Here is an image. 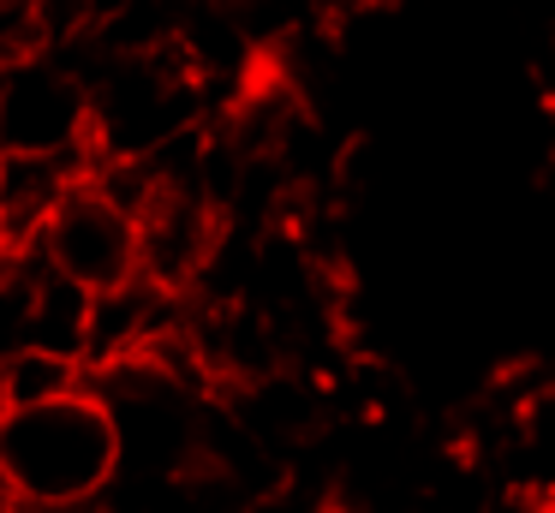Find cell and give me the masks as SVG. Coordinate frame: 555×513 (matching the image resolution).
<instances>
[{
    "mask_svg": "<svg viewBox=\"0 0 555 513\" xmlns=\"http://www.w3.org/2000/svg\"><path fill=\"white\" fill-rule=\"evenodd\" d=\"M120 465L114 418L90 388L0 412V484L13 508L90 513Z\"/></svg>",
    "mask_w": 555,
    "mask_h": 513,
    "instance_id": "6da1fadb",
    "label": "cell"
},
{
    "mask_svg": "<svg viewBox=\"0 0 555 513\" xmlns=\"http://www.w3.org/2000/svg\"><path fill=\"white\" fill-rule=\"evenodd\" d=\"M30 245L42 251L49 269H61L66 281L108 293V286L132 281L138 274V215L120 209L108 191L90 185V174L54 203V215L37 227Z\"/></svg>",
    "mask_w": 555,
    "mask_h": 513,
    "instance_id": "7a4b0ae2",
    "label": "cell"
},
{
    "mask_svg": "<svg viewBox=\"0 0 555 513\" xmlns=\"http://www.w3.org/2000/svg\"><path fill=\"white\" fill-rule=\"evenodd\" d=\"M90 150V90L66 60L37 54L0 72V155Z\"/></svg>",
    "mask_w": 555,
    "mask_h": 513,
    "instance_id": "3957f363",
    "label": "cell"
},
{
    "mask_svg": "<svg viewBox=\"0 0 555 513\" xmlns=\"http://www.w3.org/2000/svg\"><path fill=\"white\" fill-rule=\"evenodd\" d=\"M221 239V215L192 185H156L138 209V274L168 293H192L209 251Z\"/></svg>",
    "mask_w": 555,
    "mask_h": 513,
    "instance_id": "277c9868",
    "label": "cell"
},
{
    "mask_svg": "<svg viewBox=\"0 0 555 513\" xmlns=\"http://www.w3.org/2000/svg\"><path fill=\"white\" fill-rule=\"evenodd\" d=\"M96 150L73 155H0V245H25L54 215V203L90 174Z\"/></svg>",
    "mask_w": 555,
    "mask_h": 513,
    "instance_id": "5b68a950",
    "label": "cell"
},
{
    "mask_svg": "<svg viewBox=\"0 0 555 513\" xmlns=\"http://www.w3.org/2000/svg\"><path fill=\"white\" fill-rule=\"evenodd\" d=\"M85 322H90V286L66 281L61 269L42 262L37 293H30V329L25 346H42V352H61L85 364Z\"/></svg>",
    "mask_w": 555,
    "mask_h": 513,
    "instance_id": "8992f818",
    "label": "cell"
},
{
    "mask_svg": "<svg viewBox=\"0 0 555 513\" xmlns=\"http://www.w3.org/2000/svg\"><path fill=\"white\" fill-rule=\"evenodd\" d=\"M73 388H85V364H78V358L42 352V346H18V352L0 358V412L61 400V394H73Z\"/></svg>",
    "mask_w": 555,
    "mask_h": 513,
    "instance_id": "52a82bcc",
    "label": "cell"
},
{
    "mask_svg": "<svg viewBox=\"0 0 555 513\" xmlns=\"http://www.w3.org/2000/svg\"><path fill=\"white\" fill-rule=\"evenodd\" d=\"M37 54H49L37 0H0V72L25 66V60H37Z\"/></svg>",
    "mask_w": 555,
    "mask_h": 513,
    "instance_id": "ba28073f",
    "label": "cell"
},
{
    "mask_svg": "<svg viewBox=\"0 0 555 513\" xmlns=\"http://www.w3.org/2000/svg\"><path fill=\"white\" fill-rule=\"evenodd\" d=\"M7 508H13V496H7V484H0V513H7Z\"/></svg>",
    "mask_w": 555,
    "mask_h": 513,
    "instance_id": "9c48e42d",
    "label": "cell"
},
{
    "mask_svg": "<svg viewBox=\"0 0 555 513\" xmlns=\"http://www.w3.org/2000/svg\"><path fill=\"white\" fill-rule=\"evenodd\" d=\"M7 513H37V508H7Z\"/></svg>",
    "mask_w": 555,
    "mask_h": 513,
    "instance_id": "30bf717a",
    "label": "cell"
}]
</instances>
